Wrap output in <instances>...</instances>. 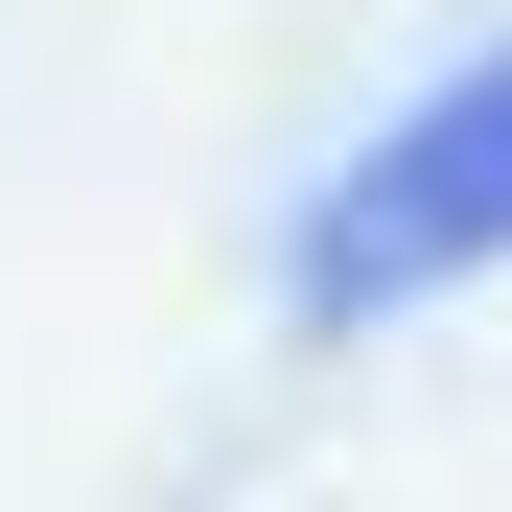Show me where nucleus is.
<instances>
[{
  "label": "nucleus",
  "instance_id": "f257e3e1",
  "mask_svg": "<svg viewBox=\"0 0 512 512\" xmlns=\"http://www.w3.org/2000/svg\"><path fill=\"white\" fill-rule=\"evenodd\" d=\"M489 256H512V47L443 70V94L303 210V326H373V303H419V280H489Z\"/></svg>",
  "mask_w": 512,
  "mask_h": 512
}]
</instances>
